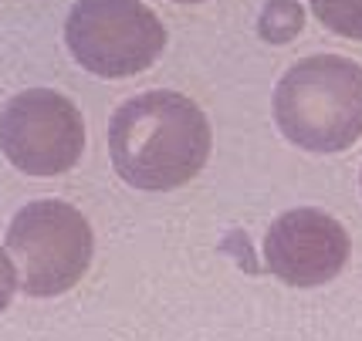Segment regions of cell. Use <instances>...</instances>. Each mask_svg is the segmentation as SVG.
I'll list each match as a JSON object with an SVG mask.
<instances>
[{
	"instance_id": "7a4b0ae2",
	"label": "cell",
	"mask_w": 362,
	"mask_h": 341,
	"mask_svg": "<svg viewBox=\"0 0 362 341\" xmlns=\"http://www.w3.org/2000/svg\"><path fill=\"white\" fill-rule=\"evenodd\" d=\"M271 115L295 149L346 152L362 139V64L342 54H312L274 85Z\"/></svg>"
},
{
	"instance_id": "277c9868",
	"label": "cell",
	"mask_w": 362,
	"mask_h": 341,
	"mask_svg": "<svg viewBox=\"0 0 362 341\" xmlns=\"http://www.w3.org/2000/svg\"><path fill=\"white\" fill-rule=\"evenodd\" d=\"M64 44L88 75L119 81L159 61L166 28L142 0H78L64 20Z\"/></svg>"
},
{
	"instance_id": "52a82bcc",
	"label": "cell",
	"mask_w": 362,
	"mask_h": 341,
	"mask_svg": "<svg viewBox=\"0 0 362 341\" xmlns=\"http://www.w3.org/2000/svg\"><path fill=\"white\" fill-rule=\"evenodd\" d=\"M305 28V7L298 0H268L257 17V34L268 44H288Z\"/></svg>"
},
{
	"instance_id": "8992f818",
	"label": "cell",
	"mask_w": 362,
	"mask_h": 341,
	"mask_svg": "<svg viewBox=\"0 0 362 341\" xmlns=\"http://www.w3.org/2000/svg\"><path fill=\"white\" fill-rule=\"evenodd\" d=\"M261 253L274 280L288 287H322L346 270L352 244L346 227L332 213L298 206L268 227Z\"/></svg>"
},
{
	"instance_id": "9c48e42d",
	"label": "cell",
	"mask_w": 362,
	"mask_h": 341,
	"mask_svg": "<svg viewBox=\"0 0 362 341\" xmlns=\"http://www.w3.org/2000/svg\"><path fill=\"white\" fill-rule=\"evenodd\" d=\"M17 291H21V280H17L14 261H11L7 247H0V311L11 308V301H14Z\"/></svg>"
},
{
	"instance_id": "6da1fadb",
	"label": "cell",
	"mask_w": 362,
	"mask_h": 341,
	"mask_svg": "<svg viewBox=\"0 0 362 341\" xmlns=\"http://www.w3.org/2000/svg\"><path fill=\"white\" fill-rule=\"evenodd\" d=\"M214 152L206 112L180 92L132 95L109 119V162L139 193H173L197 179Z\"/></svg>"
},
{
	"instance_id": "3957f363",
	"label": "cell",
	"mask_w": 362,
	"mask_h": 341,
	"mask_svg": "<svg viewBox=\"0 0 362 341\" xmlns=\"http://www.w3.org/2000/svg\"><path fill=\"white\" fill-rule=\"evenodd\" d=\"M4 247L14 261L21 291L37 301L68 294L92 270L95 233L81 210L64 200H34L7 227Z\"/></svg>"
},
{
	"instance_id": "30bf717a",
	"label": "cell",
	"mask_w": 362,
	"mask_h": 341,
	"mask_svg": "<svg viewBox=\"0 0 362 341\" xmlns=\"http://www.w3.org/2000/svg\"><path fill=\"white\" fill-rule=\"evenodd\" d=\"M173 4H187V7H193V4H206V0H173Z\"/></svg>"
},
{
	"instance_id": "ba28073f",
	"label": "cell",
	"mask_w": 362,
	"mask_h": 341,
	"mask_svg": "<svg viewBox=\"0 0 362 341\" xmlns=\"http://www.w3.org/2000/svg\"><path fill=\"white\" fill-rule=\"evenodd\" d=\"M308 7L325 31L362 41V0H308Z\"/></svg>"
},
{
	"instance_id": "8fae6325",
	"label": "cell",
	"mask_w": 362,
	"mask_h": 341,
	"mask_svg": "<svg viewBox=\"0 0 362 341\" xmlns=\"http://www.w3.org/2000/svg\"><path fill=\"white\" fill-rule=\"evenodd\" d=\"M359 186H362V172H359Z\"/></svg>"
},
{
	"instance_id": "5b68a950",
	"label": "cell",
	"mask_w": 362,
	"mask_h": 341,
	"mask_svg": "<svg viewBox=\"0 0 362 341\" xmlns=\"http://www.w3.org/2000/svg\"><path fill=\"white\" fill-rule=\"evenodd\" d=\"M0 152L24 176L71 172L85 152V119L68 95L24 88L0 112Z\"/></svg>"
}]
</instances>
